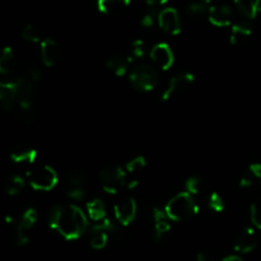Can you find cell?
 Returning a JSON list of instances; mask_svg holds the SVG:
<instances>
[{
  "label": "cell",
  "mask_w": 261,
  "mask_h": 261,
  "mask_svg": "<svg viewBox=\"0 0 261 261\" xmlns=\"http://www.w3.org/2000/svg\"><path fill=\"white\" fill-rule=\"evenodd\" d=\"M41 59L46 66H54L63 58V50L56 41L43 38L41 42Z\"/></svg>",
  "instance_id": "cell-12"
},
{
  "label": "cell",
  "mask_w": 261,
  "mask_h": 261,
  "mask_svg": "<svg viewBox=\"0 0 261 261\" xmlns=\"http://www.w3.org/2000/svg\"><path fill=\"white\" fill-rule=\"evenodd\" d=\"M251 37V30L247 27L246 24H239L232 25L231 33H229V42L233 46H242L247 42Z\"/></svg>",
  "instance_id": "cell-20"
},
{
  "label": "cell",
  "mask_w": 261,
  "mask_h": 261,
  "mask_svg": "<svg viewBox=\"0 0 261 261\" xmlns=\"http://www.w3.org/2000/svg\"><path fill=\"white\" fill-rule=\"evenodd\" d=\"M38 219V213L36 209L27 208L23 212L17 227H15V244L18 246H25L30 241L28 232L33 228Z\"/></svg>",
  "instance_id": "cell-8"
},
{
  "label": "cell",
  "mask_w": 261,
  "mask_h": 261,
  "mask_svg": "<svg viewBox=\"0 0 261 261\" xmlns=\"http://www.w3.org/2000/svg\"><path fill=\"white\" fill-rule=\"evenodd\" d=\"M115 231V224L111 219L106 218L101 222H96L91 227L89 232V244L94 250H102L109 242L110 233Z\"/></svg>",
  "instance_id": "cell-7"
},
{
  "label": "cell",
  "mask_w": 261,
  "mask_h": 261,
  "mask_svg": "<svg viewBox=\"0 0 261 261\" xmlns=\"http://www.w3.org/2000/svg\"><path fill=\"white\" fill-rule=\"evenodd\" d=\"M15 66V55L12 47H4L0 53V73L9 74Z\"/></svg>",
  "instance_id": "cell-24"
},
{
  "label": "cell",
  "mask_w": 261,
  "mask_h": 261,
  "mask_svg": "<svg viewBox=\"0 0 261 261\" xmlns=\"http://www.w3.org/2000/svg\"><path fill=\"white\" fill-rule=\"evenodd\" d=\"M154 20H155L154 14H153L152 12H148V13H145L144 15H143L142 22H140V23H142L143 27L150 28V27H153V24H154Z\"/></svg>",
  "instance_id": "cell-35"
},
{
  "label": "cell",
  "mask_w": 261,
  "mask_h": 261,
  "mask_svg": "<svg viewBox=\"0 0 261 261\" xmlns=\"http://www.w3.org/2000/svg\"><path fill=\"white\" fill-rule=\"evenodd\" d=\"M256 246V232L252 228H250V227L240 232L239 236L236 237V241H234V251L240 252V254H249V252L254 251Z\"/></svg>",
  "instance_id": "cell-13"
},
{
  "label": "cell",
  "mask_w": 261,
  "mask_h": 261,
  "mask_svg": "<svg viewBox=\"0 0 261 261\" xmlns=\"http://www.w3.org/2000/svg\"><path fill=\"white\" fill-rule=\"evenodd\" d=\"M158 24L168 35L176 36L181 32V22L177 10L173 8H166L158 14Z\"/></svg>",
  "instance_id": "cell-10"
},
{
  "label": "cell",
  "mask_w": 261,
  "mask_h": 261,
  "mask_svg": "<svg viewBox=\"0 0 261 261\" xmlns=\"http://www.w3.org/2000/svg\"><path fill=\"white\" fill-rule=\"evenodd\" d=\"M129 82L133 88L140 92H149L158 84V73L153 66L140 64L135 66L129 75Z\"/></svg>",
  "instance_id": "cell-3"
},
{
  "label": "cell",
  "mask_w": 261,
  "mask_h": 261,
  "mask_svg": "<svg viewBox=\"0 0 261 261\" xmlns=\"http://www.w3.org/2000/svg\"><path fill=\"white\" fill-rule=\"evenodd\" d=\"M165 212L171 221L181 222L186 221L194 214L198 213L199 208L196 205L194 196L186 191H182V193L176 194L172 199H170V201L166 204Z\"/></svg>",
  "instance_id": "cell-2"
},
{
  "label": "cell",
  "mask_w": 261,
  "mask_h": 261,
  "mask_svg": "<svg viewBox=\"0 0 261 261\" xmlns=\"http://www.w3.org/2000/svg\"><path fill=\"white\" fill-rule=\"evenodd\" d=\"M209 8L205 2L200 0V2H194L191 3L188 7V14L190 18L194 19H201L203 17L208 15Z\"/></svg>",
  "instance_id": "cell-26"
},
{
  "label": "cell",
  "mask_w": 261,
  "mask_h": 261,
  "mask_svg": "<svg viewBox=\"0 0 261 261\" xmlns=\"http://www.w3.org/2000/svg\"><path fill=\"white\" fill-rule=\"evenodd\" d=\"M145 54V45L142 40L133 41L130 45V58L132 59H142Z\"/></svg>",
  "instance_id": "cell-32"
},
{
  "label": "cell",
  "mask_w": 261,
  "mask_h": 261,
  "mask_svg": "<svg viewBox=\"0 0 261 261\" xmlns=\"http://www.w3.org/2000/svg\"><path fill=\"white\" fill-rule=\"evenodd\" d=\"M130 4V0H98V9L103 14L115 15L121 13Z\"/></svg>",
  "instance_id": "cell-21"
},
{
  "label": "cell",
  "mask_w": 261,
  "mask_h": 261,
  "mask_svg": "<svg viewBox=\"0 0 261 261\" xmlns=\"http://www.w3.org/2000/svg\"><path fill=\"white\" fill-rule=\"evenodd\" d=\"M222 261H244L240 256L237 255H229V256H226Z\"/></svg>",
  "instance_id": "cell-37"
},
{
  "label": "cell",
  "mask_w": 261,
  "mask_h": 261,
  "mask_svg": "<svg viewBox=\"0 0 261 261\" xmlns=\"http://www.w3.org/2000/svg\"><path fill=\"white\" fill-rule=\"evenodd\" d=\"M247 175L251 177V180L257 181V182L261 184V163H251L247 168Z\"/></svg>",
  "instance_id": "cell-34"
},
{
  "label": "cell",
  "mask_w": 261,
  "mask_h": 261,
  "mask_svg": "<svg viewBox=\"0 0 261 261\" xmlns=\"http://www.w3.org/2000/svg\"><path fill=\"white\" fill-rule=\"evenodd\" d=\"M87 213L88 218L96 223L106 219V205L101 199H93L89 203H87Z\"/></svg>",
  "instance_id": "cell-23"
},
{
  "label": "cell",
  "mask_w": 261,
  "mask_h": 261,
  "mask_svg": "<svg viewBox=\"0 0 261 261\" xmlns=\"http://www.w3.org/2000/svg\"><path fill=\"white\" fill-rule=\"evenodd\" d=\"M203 2H205V3H208V2H211V0H203Z\"/></svg>",
  "instance_id": "cell-39"
},
{
  "label": "cell",
  "mask_w": 261,
  "mask_h": 261,
  "mask_svg": "<svg viewBox=\"0 0 261 261\" xmlns=\"http://www.w3.org/2000/svg\"><path fill=\"white\" fill-rule=\"evenodd\" d=\"M17 102V83L15 81L0 83V105L4 109L10 110Z\"/></svg>",
  "instance_id": "cell-18"
},
{
  "label": "cell",
  "mask_w": 261,
  "mask_h": 261,
  "mask_svg": "<svg viewBox=\"0 0 261 261\" xmlns=\"http://www.w3.org/2000/svg\"><path fill=\"white\" fill-rule=\"evenodd\" d=\"M196 261H216V257H214V255L212 252L201 251L196 256Z\"/></svg>",
  "instance_id": "cell-36"
},
{
  "label": "cell",
  "mask_w": 261,
  "mask_h": 261,
  "mask_svg": "<svg viewBox=\"0 0 261 261\" xmlns=\"http://www.w3.org/2000/svg\"><path fill=\"white\" fill-rule=\"evenodd\" d=\"M48 226L68 241L79 239L88 228V218L75 204L55 205L48 214Z\"/></svg>",
  "instance_id": "cell-1"
},
{
  "label": "cell",
  "mask_w": 261,
  "mask_h": 261,
  "mask_svg": "<svg viewBox=\"0 0 261 261\" xmlns=\"http://www.w3.org/2000/svg\"><path fill=\"white\" fill-rule=\"evenodd\" d=\"M234 4L245 18L254 19L260 12L261 0H234Z\"/></svg>",
  "instance_id": "cell-22"
},
{
  "label": "cell",
  "mask_w": 261,
  "mask_h": 261,
  "mask_svg": "<svg viewBox=\"0 0 261 261\" xmlns=\"http://www.w3.org/2000/svg\"><path fill=\"white\" fill-rule=\"evenodd\" d=\"M58 173L50 166H40L28 173L31 188L38 191H50L58 185Z\"/></svg>",
  "instance_id": "cell-5"
},
{
  "label": "cell",
  "mask_w": 261,
  "mask_h": 261,
  "mask_svg": "<svg viewBox=\"0 0 261 261\" xmlns=\"http://www.w3.org/2000/svg\"><path fill=\"white\" fill-rule=\"evenodd\" d=\"M138 206L135 199L132 196L122 198L114 205L115 218L121 226H129L137 217Z\"/></svg>",
  "instance_id": "cell-9"
},
{
  "label": "cell",
  "mask_w": 261,
  "mask_h": 261,
  "mask_svg": "<svg viewBox=\"0 0 261 261\" xmlns=\"http://www.w3.org/2000/svg\"><path fill=\"white\" fill-rule=\"evenodd\" d=\"M150 59L162 70H168L172 66L175 56L170 46L165 42L157 43L150 50Z\"/></svg>",
  "instance_id": "cell-11"
},
{
  "label": "cell",
  "mask_w": 261,
  "mask_h": 261,
  "mask_svg": "<svg viewBox=\"0 0 261 261\" xmlns=\"http://www.w3.org/2000/svg\"><path fill=\"white\" fill-rule=\"evenodd\" d=\"M250 214H251V222L254 226L261 229V198L252 204Z\"/></svg>",
  "instance_id": "cell-33"
},
{
  "label": "cell",
  "mask_w": 261,
  "mask_h": 261,
  "mask_svg": "<svg viewBox=\"0 0 261 261\" xmlns=\"http://www.w3.org/2000/svg\"><path fill=\"white\" fill-rule=\"evenodd\" d=\"M68 189H86V175L82 171H73L69 173Z\"/></svg>",
  "instance_id": "cell-27"
},
{
  "label": "cell",
  "mask_w": 261,
  "mask_h": 261,
  "mask_svg": "<svg viewBox=\"0 0 261 261\" xmlns=\"http://www.w3.org/2000/svg\"><path fill=\"white\" fill-rule=\"evenodd\" d=\"M145 165H147V162H145V158L143 155H135L126 163V171L130 175H135V173L144 170Z\"/></svg>",
  "instance_id": "cell-29"
},
{
  "label": "cell",
  "mask_w": 261,
  "mask_h": 261,
  "mask_svg": "<svg viewBox=\"0 0 261 261\" xmlns=\"http://www.w3.org/2000/svg\"><path fill=\"white\" fill-rule=\"evenodd\" d=\"M15 117L22 124H32L37 119L33 102H20L15 105Z\"/></svg>",
  "instance_id": "cell-19"
},
{
  "label": "cell",
  "mask_w": 261,
  "mask_h": 261,
  "mask_svg": "<svg viewBox=\"0 0 261 261\" xmlns=\"http://www.w3.org/2000/svg\"><path fill=\"white\" fill-rule=\"evenodd\" d=\"M22 37L25 41L30 42H42V37H41V32L37 27L33 24H27L22 30Z\"/></svg>",
  "instance_id": "cell-28"
},
{
  "label": "cell",
  "mask_w": 261,
  "mask_h": 261,
  "mask_svg": "<svg viewBox=\"0 0 261 261\" xmlns=\"http://www.w3.org/2000/svg\"><path fill=\"white\" fill-rule=\"evenodd\" d=\"M24 186H25V182H24V178H23L22 176L13 175L10 176V177L7 180V182H5L4 190L9 196H15V195H19V194L22 193Z\"/></svg>",
  "instance_id": "cell-25"
},
{
  "label": "cell",
  "mask_w": 261,
  "mask_h": 261,
  "mask_svg": "<svg viewBox=\"0 0 261 261\" xmlns=\"http://www.w3.org/2000/svg\"><path fill=\"white\" fill-rule=\"evenodd\" d=\"M130 63H132V58L129 55H122V54H114L105 61L107 69L117 76H122L126 74Z\"/></svg>",
  "instance_id": "cell-15"
},
{
  "label": "cell",
  "mask_w": 261,
  "mask_h": 261,
  "mask_svg": "<svg viewBox=\"0 0 261 261\" xmlns=\"http://www.w3.org/2000/svg\"><path fill=\"white\" fill-rule=\"evenodd\" d=\"M99 181L107 194H117L127 184V175L119 166H109L99 172Z\"/></svg>",
  "instance_id": "cell-4"
},
{
  "label": "cell",
  "mask_w": 261,
  "mask_h": 261,
  "mask_svg": "<svg viewBox=\"0 0 261 261\" xmlns=\"http://www.w3.org/2000/svg\"><path fill=\"white\" fill-rule=\"evenodd\" d=\"M9 157L18 165H32L37 160V152L28 145H17L12 149Z\"/></svg>",
  "instance_id": "cell-16"
},
{
  "label": "cell",
  "mask_w": 261,
  "mask_h": 261,
  "mask_svg": "<svg viewBox=\"0 0 261 261\" xmlns=\"http://www.w3.org/2000/svg\"><path fill=\"white\" fill-rule=\"evenodd\" d=\"M194 81H195V76L191 73H188V71L176 74V75H173L172 78L170 79L167 87H166L162 96H161V99L165 102L170 101V99L173 98L175 96L184 93V92H186L191 86H193Z\"/></svg>",
  "instance_id": "cell-6"
},
{
  "label": "cell",
  "mask_w": 261,
  "mask_h": 261,
  "mask_svg": "<svg viewBox=\"0 0 261 261\" xmlns=\"http://www.w3.org/2000/svg\"><path fill=\"white\" fill-rule=\"evenodd\" d=\"M144 2L149 5H154V4H157V3H161L162 0H144Z\"/></svg>",
  "instance_id": "cell-38"
},
{
  "label": "cell",
  "mask_w": 261,
  "mask_h": 261,
  "mask_svg": "<svg viewBox=\"0 0 261 261\" xmlns=\"http://www.w3.org/2000/svg\"><path fill=\"white\" fill-rule=\"evenodd\" d=\"M171 219L166 214L165 209H153V222H154V237L157 240L163 239L171 231Z\"/></svg>",
  "instance_id": "cell-17"
},
{
  "label": "cell",
  "mask_w": 261,
  "mask_h": 261,
  "mask_svg": "<svg viewBox=\"0 0 261 261\" xmlns=\"http://www.w3.org/2000/svg\"><path fill=\"white\" fill-rule=\"evenodd\" d=\"M209 208L216 213H221L224 211V200L218 193H212L208 200Z\"/></svg>",
  "instance_id": "cell-31"
},
{
  "label": "cell",
  "mask_w": 261,
  "mask_h": 261,
  "mask_svg": "<svg viewBox=\"0 0 261 261\" xmlns=\"http://www.w3.org/2000/svg\"><path fill=\"white\" fill-rule=\"evenodd\" d=\"M232 17H233V13H232V9L228 5L221 4L209 8V22L216 25V27H227V25H229L232 22Z\"/></svg>",
  "instance_id": "cell-14"
},
{
  "label": "cell",
  "mask_w": 261,
  "mask_h": 261,
  "mask_svg": "<svg viewBox=\"0 0 261 261\" xmlns=\"http://www.w3.org/2000/svg\"><path fill=\"white\" fill-rule=\"evenodd\" d=\"M201 189H203V181L198 176H191V177H189L186 180L185 191L188 194H190V195H196V194L200 193Z\"/></svg>",
  "instance_id": "cell-30"
}]
</instances>
